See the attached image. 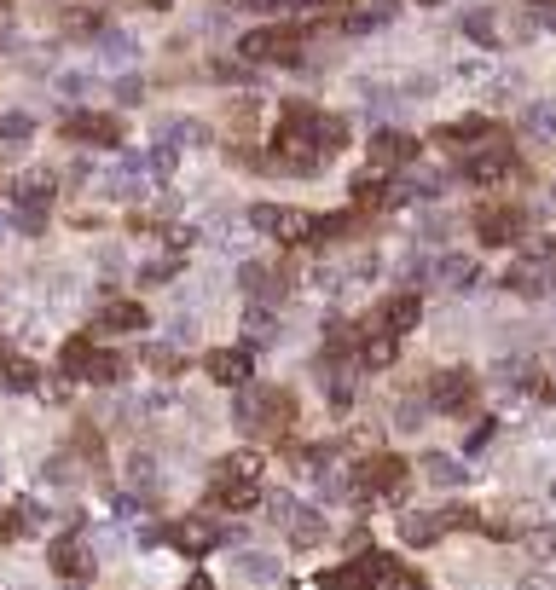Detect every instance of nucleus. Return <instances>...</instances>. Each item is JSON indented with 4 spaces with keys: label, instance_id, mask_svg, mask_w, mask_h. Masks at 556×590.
Masks as SVG:
<instances>
[{
    "label": "nucleus",
    "instance_id": "f257e3e1",
    "mask_svg": "<svg viewBox=\"0 0 556 590\" xmlns=\"http://www.w3.org/2000/svg\"><path fill=\"white\" fill-rule=\"evenodd\" d=\"M232 417H238L244 434H284L296 423V394H290V388H273V382H250V388H238Z\"/></svg>",
    "mask_w": 556,
    "mask_h": 590
},
{
    "label": "nucleus",
    "instance_id": "f03ea898",
    "mask_svg": "<svg viewBox=\"0 0 556 590\" xmlns=\"http://www.w3.org/2000/svg\"><path fill=\"white\" fill-rule=\"evenodd\" d=\"M302 41H307V24H261L238 41V58L244 64H302Z\"/></svg>",
    "mask_w": 556,
    "mask_h": 590
},
{
    "label": "nucleus",
    "instance_id": "7ed1b4c3",
    "mask_svg": "<svg viewBox=\"0 0 556 590\" xmlns=\"http://www.w3.org/2000/svg\"><path fill=\"white\" fill-rule=\"evenodd\" d=\"M406 481H412V463L400 452H377V457H365V463L348 469V492H354V498H400Z\"/></svg>",
    "mask_w": 556,
    "mask_h": 590
},
{
    "label": "nucleus",
    "instance_id": "20e7f679",
    "mask_svg": "<svg viewBox=\"0 0 556 590\" xmlns=\"http://www.w3.org/2000/svg\"><path fill=\"white\" fill-rule=\"evenodd\" d=\"M58 365H64V376H82V382H122V359L116 353H105L93 336H70L64 342V353H58Z\"/></svg>",
    "mask_w": 556,
    "mask_h": 590
},
{
    "label": "nucleus",
    "instance_id": "39448f33",
    "mask_svg": "<svg viewBox=\"0 0 556 590\" xmlns=\"http://www.w3.org/2000/svg\"><path fill=\"white\" fill-rule=\"evenodd\" d=\"M522 232H528V209L522 203H487L475 215V238L487 243V249H510Z\"/></svg>",
    "mask_w": 556,
    "mask_h": 590
},
{
    "label": "nucleus",
    "instance_id": "423d86ee",
    "mask_svg": "<svg viewBox=\"0 0 556 590\" xmlns=\"http://www.w3.org/2000/svg\"><path fill=\"white\" fill-rule=\"evenodd\" d=\"M58 134L70 139V145H116V139H122V122L105 116V110H70V116L58 122Z\"/></svg>",
    "mask_w": 556,
    "mask_h": 590
},
{
    "label": "nucleus",
    "instance_id": "0eeeda50",
    "mask_svg": "<svg viewBox=\"0 0 556 590\" xmlns=\"http://www.w3.org/2000/svg\"><path fill=\"white\" fill-rule=\"evenodd\" d=\"M250 226L267 232V238H278V243H307V232H313V220H307L302 209H278V203H255Z\"/></svg>",
    "mask_w": 556,
    "mask_h": 590
},
{
    "label": "nucleus",
    "instance_id": "6e6552de",
    "mask_svg": "<svg viewBox=\"0 0 556 590\" xmlns=\"http://www.w3.org/2000/svg\"><path fill=\"white\" fill-rule=\"evenodd\" d=\"M464 174H470L475 186H493L504 174H516V151H510V139L493 134V145H475L470 162H464Z\"/></svg>",
    "mask_w": 556,
    "mask_h": 590
},
{
    "label": "nucleus",
    "instance_id": "1a4fd4ad",
    "mask_svg": "<svg viewBox=\"0 0 556 590\" xmlns=\"http://www.w3.org/2000/svg\"><path fill=\"white\" fill-rule=\"evenodd\" d=\"M203 371H209V382H221V388H250L255 382V348H215L203 359Z\"/></svg>",
    "mask_w": 556,
    "mask_h": 590
},
{
    "label": "nucleus",
    "instance_id": "9d476101",
    "mask_svg": "<svg viewBox=\"0 0 556 590\" xmlns=\"http://www.w3.org/2000/svg\"><path fill=\"white\" fill-rule=\"evenodd\" d=\"M47 562H53V573H58V579L82 585L87 573H93V544H87V538H76V533H64V538H53Z\"/></svg>",
    "mask_w": 556,
    "mask_h": 590
},
{
    "label": "nucleus",
    "instance_id": "9b49d317",
    "mask_svg": "<svg viewBox=\"0 0 556 590\" xmlns=\"http://www.w3.org/2000/svg\"><path fill=\"white\" fill-rule=\"evenodd\" d=\"M429 405L446 411V417H458V411H470L475 405V376L470 371H441L429 382Z\"/></svg>",
    "mask_w": 556,
    "mask_h": 590
},
{
    "label": "nucleus",
    "instance_id": "f8f14e48",
    "mask_svg": "<svg viewBox=\"0 0 556 590\" xmlns=\"http://www.w3.org/2000/svg\"><path fill=\"white\" fill-rule=\"evenodd\" d=\"M168 544H174V550H186V556H203V550L226 544V527H209L203 515H186V521H174V527H168Z\"/></svg>",
    "mask_w": 556,
    "mask_h": 590
},
{
    "label": "nucleus",
    "instance_id": "ddd939ff",
    "mask_svg": "<svg viewBox=\"0 0 556 590\" xmlns=\"http://www.w3.org/2000/svg\"><path fill=\"white\" fill-rule=\"evenodd\" d=\"M417 319H423V301H417L412 290H400V295H389V301L377 307L371 330H383V336H406V330H412Z\"/></svg>",
    "mask_w": 556,
    "mask_h": 590
},
{
    "label": "nucleus",
    "instance_id": "4468645a",
    "mask_svg": "<svg viewBox=\"0 0 556 590\" xmlns=\"http://www.w3.org/2000/svg\"><path fill=\"white\" fill-rule=\"evenodd\" d=\"M209 498H215V510H226V515H244V510H255V504H267L261 481H232V475H215Z\"/></svg>",
    "mask_w": 556,
    "mask_h": 590
},
{
    "label": "nucleus",
    "instance_id": "2eb2a0df",
    "mask_svg": "<svg viewBox=\"0 0 556 590\" xmlns=\"http://www.w3.org/2000/svg\"><path fill=\"white\" fill-rule=\"evenodd\" d=\"M371 162H377V168H412L417 162V139L400 134V128H383V134L371 139Z\"/></svg>",
    "mask_w": 556,
    "mask_h": 590
},
{
    "label": "nucleus",
    "instance_id": "dca6fc26",
    "mask_svg": "<svg viewBox=\"0 0 556 590\" xmlns=\"http://www.w3.org/2000/svg\"><path fill=\"white\" fill-rule=\"evenodd\" d=\"M441 533H446V515H429V510H412L406 521H400V538H406L412 550H429Z\"/></svg>",
    "mask_w": 556,
    "mask_h": 590
},
{
    "label": "nucleus",
    "instance_id": "f3484780",
    "mask_svg": "<svg viewBox=\"0 0 556 590\" xmlns=\"http://www.w3.org/2000/svg\"><path fill=\"white\" fill-rule=\"evenodd\" d=\"M12 197H18L24 209H47V203H53V174H47V168H29V174H18Z\"/></svg>",
    "mask_w": 556,
    "mask_h": 590
},
{
    "label": "nucleus",
    "instance_id": "a211bd4d",
    "mask_svg": "<svg viewBox=\"0 0 556 590\" xmlns=\"http://www.w3.org/2000/svg\"><path fill=\"white\" fill-rule=\"evenodd\" d=\"M99 330H145V307H139V301H105V307H99Z\"/></svg>",
    "mask_w": 556,
    "mask_h": 590
},
{
    "label": "nucleus",
    "instance_id": "6ab92c4d",
    "mask_svg": "<svg viewBox=\"0 0 556 590\" xmlns=\"http://www.w3.org/2000/svg\"><path fill=\"white\" fill-rule=\"evenodd\" d=\"M394 359H400V336H383V330H371L360 342V365L365 371H389Z\"/></svg>",
    "mask_w": 556,
    "mask_h": 590
},
{
    "label": "nucleus",
    "instance_id": "aec40b11",
    "mask_svg": "<svg viewBox=\"0 0 556 590\" xmlns=\"http://www.w3.org/2000/svg\"><path fill=\"white\" fill-rule=\"evenodd\" d=\"M475 139H493V122H487V110L481 116H464V122H452L435 134V145H475Z\"/></svg>",
    "mask_w": 556,
    "mask_h": 590
},
{
    "label": "nucleus",
    "instance_id": "412c9836",
    "mask_svg": "<svg viewBox=\"0 0 556 590\" xmlns=\"http://www.w3.org/2000/svg\"><path fill=\"white\" fill-rule=\"evenodd\" d=\"M238 278H244V290H250L255 301H267V307H273L278 295H284V278H278L273 267H244Z\"/></svg>",
    "mask_w": 556,
    "mask_h": 590
},
{
    "label": "nucleus",
    "instance_id": "4be33fe9",
    "mask_svg": "<svg viewBox=\"0 0 556 590\" xmlns=\"http://www.w3.org/2000/svg\"><path fill=\"white\" fill-rule=\"evenodd\" d=\"M435 284H441V290H470L475 267L464 261V255H441V261H435Z\"/></svg>",
    "mask_w": 556,
    "mask_h": 590
},
{
    "label": "nucleus",
    "instance_id": "5701e85b",
    "mask_svg": "<svg viewBox=\"0 0 556 590\" xmlns=\"http://www.w3.org/2000/svg\"><path fill=\"white\" fill-rule=\"evenodd\" d=\"M342 145H348V116H342V110H325V116H319V157H336Z\"/></svg>",
    "mask_w": 556,
    "mask_h": 590
},
{
    "label": "nucleus",
    "instance_id": "b1692460",
    "mask_svg": "<svg viewBox=\"0 0 556 590\" xmlns=\"http://www.w3.org/2000/svg\"><path fill=\"white\" fill-rule=\"evenodd\" d=\"M325 533H331V527H325V515H319V510H296V521H290V538H296L302 550L325 544Z\"/></svg>",
    "mask_w": 556,
    "mask_h": 590
},
{
    "label": "nucleus",
    "instance_id": "393cba45",
    "mask_svg": "<svg viewBox=\"0 0 556 590\" xmlns=\"http://www.w3.org/2000/svg\"><path fill=\"white\" fill-rule=\"evenodd\" d=\"M464 35H470V41H487V47H499V41H504V29H499V12H487V6H475L470 18H464Z\"/></svg>",
    "mask_w": 556,
    "mask_h": 590
},
{
    "label": "nucleus",
    "instance_id": "a878e982",
    "mask_svg": "<svg viewBox=\"0 0 556 590\" xmlns=\"http://www.w3.org/2000/svg\"><path fill=\"white\" fill-rule=\"evenodd\" d=\"M261 463H267L261 452H232V457H221V469H215V475H232V481H261Z\"/></svg>",
    "mask_w": 556,
    "mask_h": 590
},
{
    "label": "nucleus",
    "instance_id": "bb28decb",
    "mask_svg": "<svg viewBox=\"0 0 556 590\" xmlns=\"http://www.w3.org/2000/svg\"><path fill=\"white\" fill-rule=\"evenodd\" d=\"M244 330H250L261 348H267V342H278V319H273V307H267V301H255L250 313H244Z\"/></svg>",
    "mask_w": 556,
    "mask_h": 590
},
{
    "label": "nucleus",
    "instance_id": "cd10ccee",
    "mask_svg": "<svg viewBox=\"0 0 556 590\" xmlns=\"http://www.w3.org/2000/svg\"><path fill=\"white\" fill-rule=\"evenodd\" d=\"M6 388H12V394H29V388H41V371H35V365H29V359H6Z\"/></svg>",
    "mask_w": 556,
    "mask_h": 590
},
{
    "label": "nucleus",
    "instance_id": "c85d7f7f",
    "mask_svg": "<svg viewBox=\"0 0 556 590\" xmlns=\"http://www.w3.org/2000/svg\"><path fill=\"white\" fill-rule=\"evenodd\" d=\"M522 134L556 139V105H528V116H522Z\"/></svg>",
    "mask_w": 556,
    "mask_h": 590
},
{
    "label": "nucleus",
    "instance_id": "c756f323",
    "mask_svg": "<svg viewBox=\"0 0 556 590\" xmlns=\"http://www.w3.org/2000/svg\"><path fill=\"white\" fill-rule=\"evenodd\" d=\"M423 475H429L435 486H458V481H464V469H458L452 457H441V452H429V457H423Z\"/></svg>",
    "mask_w": 556,
    "mask_h": 590
},
{
    "label": "nucleus",
    "instance_id": "7c9ffc66",
    "mask_svg": "<svg viewBox=\"0 0 556 590\" xmlns=\"http://www.w3.org/2000/svg\"><path fill=\"white\" fill-rule=\"evenodd\" d=\"M238 573H244L250 585H273V579H278V562H273V556H238Z\"/></svg>",
    "mask_w": 556,
    "mask_h": 590
},
{
    "label": "nucleus",
    "instance_id": "2f4dec72",
    "mask_svg": "<svg viewBox=\"0 0 556 590\" xmlns=\"http://www.w3.org/2000/svg\"><path fill=\"white\" fill-rule=\"evenodd\" d=\"M128 486H134V492H151V486H157V463H151V457H128Z\"/></svg>",
    "mask_w": 556,
    "mask_h": 590
},
{
    "label": "nucleus",
    "instance_id": "473e14b6",
    "mask_svg": "<svg viewBox=\"0 0 556 590\" xmlns=\"http://www.w3.org/2000/svg\"><path fill=\"white\" fill-rule=\"evenodd\" d=\"M383 18H389V6H371V12H354V18H342V29H348V35H365V29L383 24Z\"/></svg>",
    "mask_w": 556,
    "mask_h": 590
},
{
    "label": "nucleus",
    "instance_id": "72a5a7b5",
    "mask_svg": "<svg viewBox=\"0 0 556 590\" xmlns=\"http://www.w3.org/2000/svg\"><path fill=\"white\" fill-rule=\"evenodd\" d=\"M267 515H273L278 527H290V521H296V498H290V492H267Z\"/></svg>",
    "mask_w": 556,
    "mask_h": 590
},
{
    "label": "nucleus",
    "instance_id": "f704fd0d",
    "mask_svg": "<svg viewBox=\"0 0 556 590\" xmlns=\"http://www.w3.org/2000/svg\"><path fill=\"white\" fill-rule=\"evenodd\" d=\"M232 6H244V12H296V6H302V0H232Z\"/></svg>",
    "mask_w": 556,
    "mask_h": 590
},
{
    "label": "nucleus",
    "instance_id": "c9c22d12",
    "mask_svg": "<svg viewBox=\"0 0 556 590\" xmlns=\"http://www.w3.org/2000/svg\"><path fill=\"white\" fill-rule=\"evenodd\" d=\"M528 550H533V556H556V527H533Z\"/></svg>",
    "mask_w": 556,
    "mask_h": 590
},
{
    "label": "nucleus",
    "instance_id": "e433bc0d",
    "mask_svg": "<svg viewBox=\"0 0 556 590\" xmlns=\"http://www.w3.org/2000/svg\"><path fill=\"white\" fill-rule=\"evenodd\" d=\"M29 128H35V122L18 116V110H12V116H0V139H29Z\"/></svg>",
    "mask_w": 556,
    "mask_h": 590
},
{
    "label": "nucleus",
    "instance_id": "4c0bfd02",
    "mask_svg": "<svg viewBox=\"0 0 556 590\" xmlns=\"http://www.w3.org/2000/svg\"><path fill=\"white\" fill-rule=\"evenodd\" d=\"M215 81H255V70H244V64H232V58H221L215 70H209Z\"/></svg>",
    "mask_w": 556,
    "mask_h": 590
},
{
    "label": "nucleus",
    "instance_id": "58836bf2",
    "mask_svg": "<svg viewBox=\"0 0 556 590\" xmlns=\"http://www.w3.org/2000/svg\"><path fill=\"white\" fill-rule=\"evenodd\" d=\"M24 533V515L12 510V515H0V544H12V538Z\"/></svg>",
    "mask_w": 556,
    "mask_h": 590
},
{
    "label": "nucleus",
    "instance_id": "ea45409f",
    "mask_svg": "<svg viewBox=\"0 0 556 590\" xmlns=\"http://www.w3.org/2000/svg\"><path fill=\"white\" fill-rule=\"evenodd\" d=\"M516 590H556V579H551V573H522Z\"/></svg>",
    "mask_w": 556,
    "mask_h": 590
},
{
    "label": "nucleus",
    "instance_id": "a19ab883",
    "mask_svg": "<svg viewBox=\"0 0 556 590\" xmlns=\"http://www.w3.org/2000/svg\"><path fill=\"white\" fill-rule=\"evenodd\" d=\"M174 267H180V261H151V267H145V284H163V278H174Z\"/></svg>",
    "mask_w": 556,
    "mask_h": 590
},
{
    "label": "nucleus",
    "instance_id": "79ce46f5",
    "mask_svg": "<svg viewBox=\"0 0 556 590\" xmlns=\"http://www.w3.org/2000/svg\"><path fill=\"white\" fill-rule=\"evenodd\" d=\"M487 440H493V423H475V429H470V440H464V452H481Z\"/></svg>",
    "mask_w": 556,
    "mask_h": 590
},
{
    "label": "nucleus",
    "instance_id": "37998d69",
    "mask_svg": "<svg viewBox=\"0 0 556 590\" xmlns=\"http://www.w3.org/2000/svg\"><path fill=\"white\" fill-rule=\"evenodd\" d=\"M186 590H215V585H209V579H203V573H197V579H192V585H186Z\"/></svg>",
    "mask_w": 556,
    "mask_h": 590
},
{
    "label": "nucleus",
    "instance_id": "c03bdc74",
    "mask_svg": "<svg viewBox=\"0 0 556 590\" xmlns=\"http://www.w3.org/2000/svg\"><path fill=\"white\" fill-rule=\"evenodd\" d=\"M528 6H551V12H556V0H528Z\"/></svg>",
    "mask_w": 556,
    "mask_h": 590
},
{
    "label": "nucleus",
    "instance_id": "a18cd8bd",
    "mask_svg": "<svg viewBox=\"0 0 556 590\" xmlns=\"http://www.w3.org/2000/svg\"><path fill=\"white\" fill-rule=\"evenodd\" d=\"M0 371H6V342H0Z\"/></svg>",
    "mask_w": 556,
    "mask_h": 590
},
{
    "label": "nucleus",
    "instance_id": "49530a36",
    "mask_svg": "<svg viewBox=\"0 0 556 590\" xmlns=\"http://www.w3.org/2000/svg\"><path fill=\"white\" fill-rule=\"evenodd\" d=\"M417 6H441V0H417Z\"/></svg>",
    "mask_w": 556,
    "mask_h": 590
}]
</instances>
